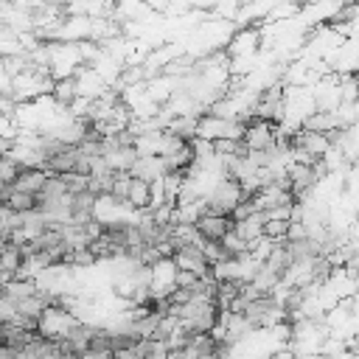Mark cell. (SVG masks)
<instances>
[{
	"instance_id": "cell-1",
	"label": "cell",
	"mask_w": 359,
	"mask_h": 359,
	"mask_svg": "<svg viewBox=\"0 0 359 359\" xmlns=\"http://www.w3.org/2000/svg\"><path fill=\"white\" fill-rule=\"evenodd\" d=\"M81 328V320L67 306H48L36 320V334L50 342H65Z\"/></svg>"
},
{
	"instance_id": "cell-2",
	"label": "cell",
	"mask_w": 359,
	"mask_h": 359,
	"mask_svg": "<svg viewBox=\"0 0 359 359\" xmlns=\"http://www.w3.org/2000/svg\"><path fill=\"white\" fill-rule=\"evenodd\" d=\"M180 278V266L174 258H160L157 264H151V280H149V294L154 300H171V294L180 289L177 286Z\"/></svg>"
},
{
	"instance_id": "cell-3",
	"label": "cell",
	"mask_w": 359,
	"mask_h": 359,
	"mask_svg": "<svg viewBox=\"0 0 359 359\" xmlns=\"http://www.w3.org/2000/svg\"><path fill=\"white\" fill-rule=\"evenodd\" d=\"M292 146H294V149H300L303 154H309V157L317 163V160H323V157L328 154V149L334 146V140H331L328 135H323V132H314V129H300Z\"/></svg>"
},
{
	"instance_id": "cell-4",
	"label": "cell",
	"mask_w": 359,
	"mask_h": 359,
	"mask_svg": "<svg viewBox=\"0 0 359 359\" xmlns=\"http://www.w3.org/2000/svg\"><path fill=\"white\" fill-rule=\"evenodd\" d=\"M264 48V36H261V25L258 28H241L233 34L230 45H227V56H252Z\"/></svg>"
},
{
	"instance_id": "cell-5",
	"label": "cell",
	"mask_w": 359,
	"mask_h": 359,
	"mask_svg": "<svg viewBox=\"0 0 359 359\" xmlns=\"http://www.w3.org/2000/svg\"><path fill=\"white\" fill-rule=\"evenodd\" d=\"M76 93H79V98H90V101H98V98H104L107 93H109V84L93 70V67H81L79 73H76Z\"/></svg>"
},
{
	"instance_id": "cell-6",
	"label": "cell",
	"mask_w": 359,
	"mask_h": 359,
	"mask_svg": "<svg viewBox=\"0 0 359 359\" xmlns=\"http://www.w3.org/2000/svg\"><path fill=\"white\" fill-rule=\"evenodd\" d=\"M196 227H199V233H202L208 241H222V238L233 230V222H230V216H224V213H205Z\"/></svg>"
},
{
	"instance_id": "cell-7",
	"label": "cell",
	"mask_w": 359,
	"mask_h": 359,
	"mask_svg": "<svg viewBox=\"0 0 359 359\" xmlns=\"http://www.w3.org/2000/svg\"><path fill=\"white\" fill-rule=\"evenodd\" d=\"M126 202H129L132 208H137V210H149V208H151V182L132 177V185H129Z\"/></svg>"
},
{
	"instance_id": "cell-8",
	"label": "cell",
	"mask_w": 359,
	"mask_h": 359,
	"mask_svg": "<svg viewBox=\"0 0 359 359\" xmlns=\"http://www.w3.org/2000/svg\"><path fill=\"white\" fill-rule=\"evenodd\" d=\"M297 359H331V356H325V353H306V356H297Z\"/></svg>"
}]
</instances>
